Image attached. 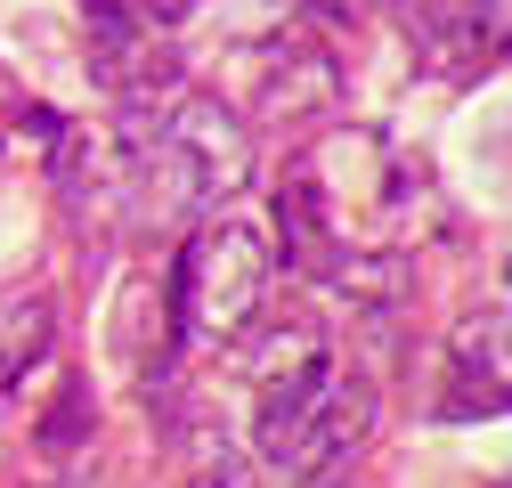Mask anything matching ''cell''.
<instances>
[{
    "mask_svg": "<svg viewBox=\"0 0 512 488\" xmlns=\"http://www.w3.org/2000/svg\"><path fill=\"white\" fill-rule=\"evenodd\" d=\"M139 155H147V171H155L163 204H171L179 220H196V212H220L244 179H252V122H244L228 98L196 90V98L171 106V122L155 131V147H139Z\"/></svg>",
    "mask_w": 512,
    "mask_h": 488,
    "instance_id": "cell-1",
    "label": "cell"
},
{
    "mask_svg": "<svg viewBox=\"0 0 512 488\" xmlns=\"http://www.w3.org/2000/svg\"><path fill=\"white\" fill-rule=\"evenodd\" d=\"M277 285V253L252 220H204L179 261V334L187 342H236Z\"/></svg>",
    "mask_w": 512,
    "mask_h": 488,
    "instance_id": "cell-2",
    "label": "cell"
},
{
    "mask_svg": "<svg viewBox=\"0 0 512 488\" xmlns=\"http://www.w3.org/2000/svg\"><path fill=\"white\" fill-rule=\"evenodd\" d=\"M366 440H374V383L350 375V366H326V383L301 399L269 472H277V488H350Z\"/></svg>",
    "mask_w": 512,
    "mask_h": 488,
    "instance_id": "cell-3",
    "label": "cell"
},
{
    "mask_svg": "<svg viewBox=\"0 0 512 488\" xmlns=\"http://www.w3.org/2000/svg\"><path fill=\"white\" fill-rule=\"evenodd\" d=\"M334 98H342V66H334V49H317L309 33H269L261 49H244V106L261 122L301 131V122H317Z\"/></svg>",
    "mask_w": 512,
    "mask_h": 488,
    "instance_id": "cell-4",
    "label": "cell"
},
{
    "mask_svg": "<svg viewBox=\"0 0 512 488\" xmlns=\"http://www.w3.org/2000/svg\"><path fill=\"white\" fill-rule=\"evenodd\" d=\"M431 407L447 423L512 415V310H480L472 326H456V342H447V358H439Z\"/></svg>",
    "mask_w": 512,
    "mask_h": 488,
    "instance_id": "cell-5",
    "label": "cell"
},
{
    "mask_svg": "<svg viewBox=\"0 0 512 488\" xmlns=\"http://www.w3.org/2000/svg\"><path fill=\"white\" fill-rule=\"evenodd\" d=\"M407 33H415V49L431 57L439 74H496L504 57H512V0H431L423 17H407Z\"/></svg>",
    "mask_w": 512,
    "mask_h": 488,
    "instance_id": "cell-6",
    "label": "cell"
},
{
    "mask_svg": "<svg viewBox=\"0 0 512 488\" xmlns=\"http://www.w3.org/2000/svg\"><path fill=\"white\" fill-rule=\"evenodd\" d=\"M49 358V310L41 301H0V399Z\"/></svg>",
    "mask_w": 512,
    "mask_h": 488,
    "instance_id": "cell-7",
    "label": "cell"
},
{
    "mask_svg": "<svg viewBox=\"0 0 512 488\" xmlns=\"http://www.w3.org/2000/svg\"><path fill=\"white\" fill-rule=\"evenodd\" d=\"M82 423H90V391L66 383V391H57V415L41 423V448H49V456H66V448L82 440Z\"/></svg>",
    "mask_w": 512,
    "mask_h": 488,
    "instance_id": "cell-8",
    "label": "cell"
},
{
    "mask_svg": "<svg viewBox=\"0 0 512 488\" xmlns=\"http://www.w3.org/2000/svg\"><path fill=\"white\" fill-rule=\"evenodd\" d=\"M131 17L155 33V25H187V17H196V0H131Z\"/></svg>",
    "mask_w": 512,
    "mask_h": 488,
    "instance_id": "cell-9",
    "label": "cell"
},
{
    "mask_svg": "<svg viewBox=\"0 0 512 488\" xmlns=\"http://www.w3.org/2000/svg\"><path fill=\"white\" fill-rule=\"evenodd\" d=\"M204 488H261V480H252V472H244V464H236V456L220 448V456L204 464Z\"/></svg>",
    "mask_w": 512,
    "mask_h": 488,
    "instance_id": "cell-10",
    "label": "cell"
},
{
    "mask_svg": "<svg viewBox=\"0 0 512 488\" xmlns=\"http://www.w3.org/2000/svg\"><path fill=\"white\" fill-rule=\"evenodd\" d=\"M391 9H399V17H423V9H431V0H391Z\"/></svg>",
    "mask_w": 512,
    "mask_h": 488,
    "instance_id": "cell-11",
    "label": "cell"
},
{
    "mask_svg": "<svg viewBox=\"0 0 512 488\" xmlns=\"http://www.w3.org/2000/svg\"><path fill=\"white\" fill-rule=\"evenodd\" d=\"M496 277H504V285H512V244H504V261H496Z\"/></svg>",
    "mask_w": 512,
    "mask_h": 488,
    "instance_id": "cell-12",
    "label": "cell"
}]
</instances>
